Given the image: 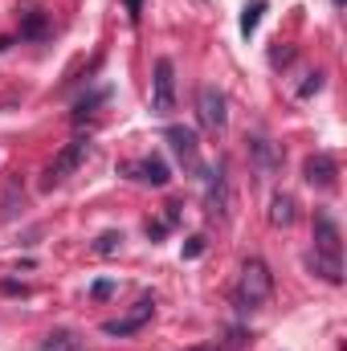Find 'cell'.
I'll list each match as a JSON object with an SVG mask.
<instances>
[{
  "label": "cell",
  "instance_id": "1",
  "mask_svg": "<svg viewBox=\"0 0 347 351\" xmlns=\"http://www.w3.org/2000/svg\"><path fill=\"white\" fill-rule=\"evenodd\" d=\"M270 290H274V278H270L265 262L250 258V262L241 265V282H237V306H241V311H254V306H261V302L270 298Z\"/></svg>",
  "mask_w": 347,
  "mask_h": 351
},
{
  "label": "cell",
  "instance_id": "2",
  "mask_svg": "<svg viewBox=\"0 0 347 351\" xmlns=\"http://www.w3.org/2000/svg\"><path fill=\"white\" fill-rule=\"evenodd\" d=\"M176 110V70L168 58L156 62V78H152V114L156 119H168Z\"/></svg>",
  "mask_w": 347,
  "mask_h": 351
},
{
  "label": "cell",
  "instance_id": "3",
  "mask_svg": "<svg viewBox=\"0 0 347 351\" xmlns=\"http://www.w3.org/2000/svg\"><path fill=\"white\" fill-rule=\"evenodd\" d=\"M204 208L208 217H229V176H225V164L217 160L208 172H204Z\"/></svg>",
  "mask_w": 347,
  "mask_h": 351
},
{
  "label": "cell",
  "instance_id": "4",
  "mask_svg": "<svg viewBox=\"0 0 347 351\" xmlns=\"http://www.w3.org/2000/svg\"><path fill=\"white\" fill-rule=\"evenodd\" d=\"M196 110H200V127L204 131H225V123H229V114H225V94L217 86H200L196 94Z\"/></svg>",
  "mask_w": 347,
  "mask_h": 351
},
{
  "label": "cell",
  "instance_id": "5",
  "mask_svg": "<svg viewBox=\"0 0 347 351\" xmlns=\"http://www.w3.org/2000/svg\"><path fill=\"white\" fill-rule=\"evenodd\" d=\"M152 311H156V302H152V298H139L131 315H123V319H106L102 331H106V335H119V339H123V335H135V331L152 319Z\"/></svg>",
  "mask_w": 347,
  "mask_h": 351
},
{
  "label": "cell",
  "instance_id": "6",
  "mask_svg": "<svg viewBox=\"0 0 347 351\" xmlns=\"http://www.w3.org/2000/svg\"><path fill=\"white\" fill-rule=\"evenodd\" d=\"M302 176H307V184H311V188H335L339 164H335L331 156L315 152V156H307V164H302Z\"/></svg>",
  "mask_w": 347,
  "mask_h": 351
},
{
  "label": "cell",
  "instance_id": "7",
  "mask_svg": "<svg viewBox=\"0 0 347 351\" xmlns=\"http://www.w3.org/2000/svg\"><path fill=\"white\" fill-rule=\"evenodd\" d=\"M168 143H172V152L180 156V164H184L188 172H200V152H196V131H188V127H168Z\"/></svg>",
  "mask_w": 347,
  "mask_h": 351
},
{
  "label": "cell",
  "instance_id": "8",
  "mask_svg": "<svg viewBox=\"0 0 347 351\" xmlns=\"http://www.w3.org/2000/svg\"><path fill=\"white\" fill-rule=\"evenodd\" d=\"M86 152H90L86 139H74L70 147H62V156H58V160H53V168H49V184H62L66 176H70L78 164H82V160H86Z\"/></svg>",
  "mask_w": 347,
  "mask_h": 351
},
{
  "label": "cell",
  "instance_id": "9",
  "mask_svg": "<svg viewBox=\"0 0 347 351\" xmlns=\"http://www.w3.org/2000/svg\"><path fill=\"white\" fill-rule=\"evenodd\" d=\"M315 254L339 258V225L327 213H315Z\"/></svg>",
  "mask_w": 347,
  "mask_h": 351
},
{
  "label": "cell",
  "instance_id": "10",
  "mask_svg": "<svg viewBox=\"0 0 347 351\" xmlns=\"http://www.w3.org/2000/svg\"><path fill=\"white\" fill-rule=\"evenodd\" d=\"M250 152H254V160H258V172L261 176H270L274 168H278V152H274V143H270V139L254 135V139H250Z\"/></svg>",
  "mask_w": 347,
  "mask_h": 351
},
{
  "label": "cell",
  "instance_id": "11",
  "mask_svg": "<svg viewBox=\"0 0 347 351\" xmlns=\"http://www.w3.org/2000/svg\"><path fill=\"white\" fill-rule=\"evenodd\" d=\"M270 221H274L278 229L294 225V200H290L286 192H274V200H270Z\"/></svg>",
  "mask_w": 347,
  "mask_h": 351
},
{
  "label": "cell",
  "instance_id": "12",
  "mask_svg": "<svg viewBox=\"0 0 347 351\" xmlns=\"http://www.w3.org/2000/svg\"><path fill=\"white\" fill-rule=\"evenodd\" d=\"M135 172H139L143 184H152V188H164V184L172 180V176H168V164H164V160H156V156H152V160H143Z\"/></svg>",
  "mask_w": 347,
  "mask_h": 351
},
{
  "label": "cell",
  "instance_id": "13",
  "mask_svg": "<svg viewBox=\"0 0 347 351\" xmlns=\"http://www.w3.org/2000/svg\"><path fill=\"white\" fill-rule=\"evenodd\" d=\"M311 269L319 274V278H327V282H344V262L339 258H327V254H311Z\"/></svg>",
  "mask_w": 347,
  "mask_h": 351
},
{
  "label": "cell",
  "instance_id": "14",
  "mask_svg": "<svg viewBox=\"0 0 347 351\" xmlns=\"http://www.w3.org/2000/svg\"><path fill=\"white\" fill-rule=\"evenodd\" d=\"M21 33L25 37H41L45 33V12L41 8H25L21 12Z\"/></svg>",
  "mask_w": 347,
  "mask_h": 351
},
{
  "label": "cell",
  "instance_id": "15",
  "mask_svg": "<svg viewBox=\"0 0 347 351\" xmlns=\"http://www.w3.org/2000/svg\"><path fill=\"white\" fill-rule=\"evenodd\" d=\"M261 12H265V4H261V0L246 4V12H241V33H246V37H250V33L261 25Z\"/></svg>",
  "mask_w": 347,
  "mask_h": 351
},
{
  "label": "cell",
  "instance_id": "16",
  "mask_svg": "<svg viewBox=\"0 0 347 351\" xmlns=\"http://www.w3.org/2000/svg\"><path fill=\"white\" fill-rule=\"evenodd\" d=\"M119 245H123V233H115V229H110V233H102V237H98V245H94V254H102V258H110V254H115Z\"/></svg>",
  "mask_w": 347,
  "mask_h": 351
},
{
  "label": "cell",
  "instance_id": "17",
  "mask_svg": "<svg viewBox=\"0 0 347 351\" xmlns=\"http://www.w3.org/2000/svg\"><path fill=\"white\" fill-rule=\"evenodd\" d=\"M41 351H74V335H70V331H58V335L45 339V348Z\"/></svg>",
  "mask_w": 347,
  "mask_h": 351
},
{
  "label": "cell",
  "instance_id": "18",
  "mask_svg": "<svg viewBox=\"0 0 347 351\" xmlns=\"http://www.w3.org/2000/svg\"><path fill=\"white\" fill-rule=\"evenodd\" d=\"M319 86H323V74L315 70V74H307V82H302V90H298V98H311Z\"/></svg>",
  "mask_w": 347,
  "mask_h": 351
},
{
  "label": "cell",
  "instance_id": "19",
  "mask_svg": "<svg viewBox=\"0 0 347 351\" xmlns=\"http://www.w3.org/2000/svg\"><path fill=\"white\" fill-rule=\"evenodd\" d=\"M204 254V237H188V245H184V258H200Z\"/></svg>",
  "mask_w": 347,
  "mask_h": 351
},
{
  "label": "cell",
  "instance_id": "20",
  "mask_svg": "<svg viewBox=\"0 0 347 351\" xmlns=\"http://www.w3.org/2000/svg\"><path fill=\"white\" fill-rule=\"evenodd\" d=\"M90 294H94V298H110V294H115V282H94Z\"/></svg>",
  "mask_w": 347,
  "mask_h": 351
},
{
  "label": "cell",
  "instance_id": "21",
  "mask_svg": "<svg viewBox=\"0 0 347 351\" xmlns=\"http://www.w3.org/2000/svg\"><path fill=\"white\" fill-rule=\"evenodd\" d=\"M139 8H143V0H127V12L131 16H139Z\"/></svg>",
  "mask_w": 347,
  "mask_h": 351
},
{
  "label": "cell",
  "instance_id": "22",
  "mask_svg": "<svg viewBox=\"0 0 347 351\" xmlns=\"http://www.w3.org/2000/svg\"><path fill=\"white\" fill-rule=\"evenodd\" d=\"M8 45H12V41H8V37H0V49H8Z\"/></svg>",
  "mask_w": 347,
  "mask_h": 351
},
{
  "label": "cell",
  "instance_id": "23",
  "mask_svg": "<svg viewBox=\"0 0 347 351\" xmlns=\"http://www.w3.org/2000/svg\"><path fill=\"white\" fill-rule=\"evenodd\" d=\"M335 8H344V0H335Z\"/></svg>",
  "mask_w": 347,
  "mask_h": 351
}]
</instances>
